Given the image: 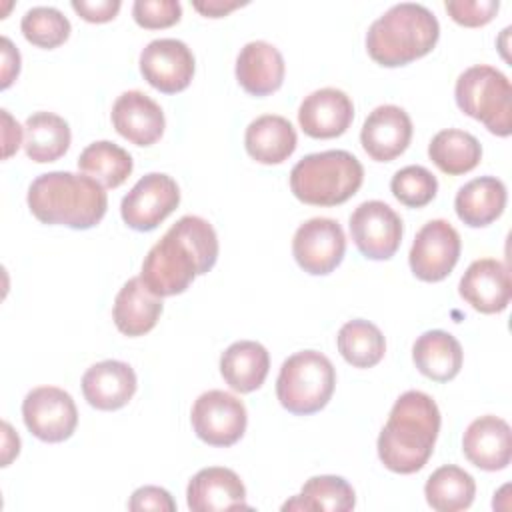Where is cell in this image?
I'll use <instances>...</instances> for the list:
<instances>
[{
	"label": "cell",
	"mask_w": 512,
	"mask_h": 512,
	"mask_svg": "<svg viewBox=\"0 0 512 512\" xmlns=\"http://www.w3.org/2000/svg\"><path fill=\"white\" fill-rule=\"evenodd\" d=\"M458 292L474 310L482 314L502 312L512 296L510 272L500 260H474L460 278Z\"/></svg>",
	"instance_id": "obj_16"
},
{
	"label": "cell",
	"mask_w": 512,
	"mask_h": 512,
	"mask_svg": "<svg viewBox=\"0 0 512 512\" xmlns=\"http://www.w3.org/2000/svg\"><path fill=\"white\" fill-rule=\"evenodd\" d=\"M460 248V234L448 220H430L414 236L408 254L410 270L424 282H440L454 270Z\"/></svg>",
	"instance_id": "obj_11"
},
{
	"label": "cell",
	"mask_w": 512,
	"mask_h": 512,
	"mask_svg": "<svg viewBox=\"0 0 512 512\" xmlns=\"http://www.w3.org/2000/svg\"><path fill=\"white\" fill-rule=\"evenodd\" d=\"M454 96L466 116L480 120L496 136H510L512 86L498 68L488 64L466 68L456 80Z\"/></svg>",
	"instance_id": "obj_7"
},
{
	"label": "cell",
	"mask_w": 512,
	"mask_h": 512,
	"mask_svg": "<svg viewBox=\"0 0 512 512\" xmlns=\"http://www.w3.org/2000/svg\"><path fill=\"white\" fill-rule=\"evenodd\" d=\"M136 372L122 360H102L92 364L82 376V394L96 410H118L136 392Z\"/></svg>",
	"instance_id": "obj_21"
},
{
	"label": "cell",
	"mask_w": 512,
	"mask_h": 512,
	"mask_svg": "<svg viewBox=\"0 0 512 512\" xmlns=\"http://www.w3.org/2000/svg\"><path fill=\"white\" fill-rule=\"evenodd\" d=\"M138 64L144 80L164 94L186 90L194 76V54L176 38H156L148 42L140 52Z\"/></svg>",
	"instance_id": "obj_14"
},
{
	"label": "cell",
	"mask_w": 512,
	"mask_h": 512,
	"mask_svg": "<svg viewBox=\"0 0 512 512\" xmlns=\"http://www.w3.org/2000/svg\"><path fill=\"white\" fill-rule=\"evenodd\" d=\"M334 386L336 370L328 356L316 350H300L282 362L276 396L288 412L308 416L330 402Z\"/></svg>",
	"instance_id": "obj_6"
},
{
	"label": "cell",
	"mask_w": 512,
	"mask_h": 512,
	"mask_svg": "<svg viewBox=\"0 0 512 512\" xmlns=\"http://www.w3.org/2000/svg\"><path fill=\"white\" fill-rule=\"evenodd\" d=\"M186 502L192 512L248 508L246 488L240 476L224 466H208L198 470L188 482Z\"/></svg>",
	"instance_id": "obj_19"
},
{
	"label": "cell",
	"mask_w": 512,
	"mask_h": 512,
	"mask_svg": "<svg viewBox=\"0 0 512 512\" xmlns=\"http://www.w3.org/2000/svg\"><path fill=\"white\" fill-rule=\"evenodd\" d=\"M390 190L394 198L404 206L422 208L434 200L438 192V180L428 168L412 164V166L400 168L392 176Z\"/></svg>",
	"instance_id": "obj_35"
},
{
	"label": "cell",
	"mask_w": 512,
	"mask_h": 512,
	"mask_svg": "<svg viewBox=\"0 0 512 512\" xmlns=\"http://www.w3.org/2000/svg\"><path fill=\"white\" fill-rule=\"evenodd\" d=\"M132 16L138 26L158 30L176 24L182 16V6L178 0H136Z\"/></svg>",
	"instance_id": "obj_36"
},
{
	"label": "cell",
	"mask_w": 512,
	"mask_h": 512,
	"mask_svg": "<svg viewBox=\"0 0 512 512\" xmlns=\"http://www.w3.org/2000/svg\"><path fill=\"white\" fill-rule=\"evenodd\" d=\"M2 430H4V456H2V466H8L10 460L14 456H18L20 452V438L18 434L10 428L8 422H2Z\"/></svg>",
	"instance_id": "obj_43"
},
{
	"label": "cell",
	"mask_w": 512,
	"mask_h": 512,
	"mask_svg": "<svg viewBox=\"0 0 512 512\" xmlns=\"http://www.w3.org/2000/svg\"><path fill=\"white\" fill-rule=\"evenodd\" d=\"M346 236L332 218H310L298 226L292 238V254L298 266L312 274H330L344 258Z\"/></svg>",
	"instance_id": "obj_13"
},
{
	"label": "cell",
	"mask_w": 512,
	"mask_h": 512,
	"mask_svg": "<svg viewBox=\"0 0 512 512\" xmlns=\"http://www.w3.org/2000/svg\"><path fill=\"white\" fill-rule=\"evenodd\" d=\"M444 6L456 24L476 28V26L488 24L496 16L500 2L498 0H446Z\"/></svg>",
	"instance_id": "obj_37"
},
{
	"label": "cell",
	"mask_w": 512,
	"mask_h": 512,
	"mask_svg": "<svg viewBox=\"0 0 512 512\" xmlns=\"http://www.w3.org/2000/svg\"><path fill=\"white\" fill-rule=\"evenodd\" d=\"M116 132L136 146H152L164 134V112L156 100L140 90L122 92L112 106Z\"/></svg>",
	"instance_id": "obj_18"
},
{
	"label": "cell",
	"mask_w": 512,
	"mask_h": 512,
	"mask_svg": "<svg viewBox=\"0 0 512 512\" xmlns=\"http://www.w3.org/2000/svg\"><path fill=\"white\" fill-rule=\"evenodd\" d=\"M24 38L38 48H56L70 36V20L54 6H34L20 22Z\"/></svg>",
	"instance_id": "obj_34"
},
{
	"label": "cell",
	"mask_w": 512,
	"mask_h": 512,
	"mask_svg": "<svg viewBox=\"0 0 512 512\" xmlns=\"http://www.w3.org/2000/svg\"><path fill=\"white\" fill-rule=\"evenodd\" d=\"M0 114H2V144H4L2 156L10 158L20 148V144H24L22 142V126L10 116L8 110L2 108Z\"/></svg>",
	"instance_id": "obj_40"
},
{
	"label": "cell",
	"mask_w": 512,
	"mask_h": 512,
	"mask_svg": "<svg viewBox=\"0 0 512 512\" xmlns=\"http://www.w3.org/2000/svg\"><path fill=\"white\" fill-rule=\"evenodd\" d=\"M78 168L104 188H118L132 174V156L110 140L88 144L78 156Z\"/></svg>",
	"instance_id": "obj_32"
},
{
	"label": "cell",
	"mask_w": 512,
	"mask_h": 512,
	"mask_svg": "<svg viewBox=\"0 0 512 512\" xmlns=\"http://www.w3.org/2000/svg\"><path fill=\"white\" fill-rule=\"evenodd\" d=\"M180 204L176 180L164 172L142 176L120 202V214L128 228L150 232L164 222Z\"/></svg>",
	"instance_id": "obj_9"
},
{
	"label": "cell",
	"mask_w": 512,
	"mask_h": 512,
	"mask_svg": "<svg viewBox=\"0 0 512 512\" xmlns=\"http://www.w3.org/2000/svg\"><path fill=\"white\" fill-rule=\"evenodd\" d=\"M270 370L268 350L254 340H238L220 356V374L224 382L240 394L258 390Z\"/></svg>",
	"instance_id": "obj_25"
},
{
	"label": "cell",
	"mask_w": 512,
	"mask_h": 512,
	"mask_svg": "<svg viewBox=\"0 0 512 512\" xmlns=\"http://www.w3.org/2000/svg\"><path fill=\"white\" fill-rule=\"evenodd\" d=\"M354 120V104L344 90L320 88L310 92L298 108V124L310 138L342 136Z\"/></svg>",
	"instance_id": "obj_17"
},
{
	"label": "cell",
	"mask_w": 512,
	"mask_h": 512,
	"mask_svg": "<svg viewBox=\"0 0 512 512\" xmlns=\"http://www.w3.org/2000/svg\"><path fill=\"white\" fill-rule=\"evenodd\" d=\"M22 418L38 440L56 444L74 434L78 410L66 390L58 386H38L24 396Z\"/></svg>",
	"instance_id": "obj_10"
},
{
	"label": "cell",
	"mask_w": 512,
	"mask_h": 512,
	"mask_svg": "<svg viewBox=\"0 0 512 512\" xmlns=\"http://www.w3.org/2000/svg\"><path fill=\"white\" fill-rule=\"evenodd\" d=\"M336 342L342 358L354 368H372L386 352V340L380 328L362 318L346 322L340 328Z\"/></svg>",
	"instance_id": "obj_33"
},
{
	"label": "cell",
	"mask_w": 512,
	"mask_h": 512,
	"mask_svg": "<svg viewBox=\"0 0 512 512\" xmlns=\"http://www.w3.org/2000/svg\"><path fill=\"white\" fill-rule=\"evenodd\" d=\"M2 88H8L20 72V52L14 48L10 38L2 36Z\"/></svg>",
	"instance_id": "obj_41"
},
{
	"label": "cell",
	"mask_w": 512,
	"mask_h": 512,
	"mask_svg": "<svg viewBox=\"0 0 512 512\" xmlns=\"http://www.w3.org/2000/svg\"><path fill=\"white\" fill-rule=\"evenodd\" d=\"M412 140V120L396 104L376 106L364 120L360 142L364 152L376 162H390L400 156Z\"/></svg>",
	"instance_id": "obj_15"
},
{
	"label": "cell",
	"mask_w": 512,
	"mask_h": 512,
	"mask_svg": "<svg viewBox=\"0 0 512 512\" xmlns=\"http://www.w3.org/2000/svg\"><path fill=\"white\" fill-rule=\"evenodd\" d=\"M218 260V236L200 216H182L148 250L140 278L146 288L164 298L182 294L196 276L206 274Z\"/></svg>",
	"instance_id": "obj_1"
},
{
	"label": "cell",
	"mask_w": 512,
	"mask_h": 512,
	"mask_svg": "<svg viewBox=\"0 0 512 512\" xmlns=\"http://www.w3.org/2000/svg\"><path fill=\"white\" fill-rule=\"evenodd\" d=\"M162 308V298L152 294L142 282V278L136 276L124 282V286L118 290L112 316L116 328L124 336L136 338L144 336L156 326Z\"/></svg>",
	"instance_id": "obj_23"
},
{
	"label": "cell",
	"mask_w": 512,
	"mask_h": 512,
	"mask_svg": "<svg viewBox=\"0 0 512 512\" xmlns=\"http://www.w3.org/2000/svg\"><path fill=\"white\" fill-rule=\"evenodd\" d=\"M356 506L354 488L342 476H312L302 486V492L282 504V510L300 512H348Z\"/></svg>",
	"instance_id": "obj_29"
},
{
	"label": "cell",
	"mask_w": 512,
	"mask_h": 512,
	"mask_svg": "<svg viewBox=\"0 0 512 512\" xmlns=\"http://www.w3.org/2000/svg\"><path fill=\"white\" fill-rule=\"evenodd\" d=\"M120 0H72L74 12L86 22H108L120 10Z\"/></svg>",
	"instance_id": "obj_39"
},
{
	"label": "cell",
	"mask_w": 512,
	"mask_h": 512,
	"mask_svg": "<svg viewBox=\"0 0 512 512\" xmlns=\"http://www.w3.org/2000/svg\"><path fill=\"white\" fill-rule=\"evenodd\" d=\"M284 58L266 40H252L242 46L236 58V80L252 96H268L284 82Z\"/></svg>",
	"instance_id": "obj_22"
},
{
	"label": "cell",
	"mask_w": 512,
	"mask_h": 512,
	"mask_svg": "<svg viewBox=\"0 0 512 512\" xmlns=\"http://www.w3.org/2000/svg\"><path fill=\"white\" fill-rule=\"evenodd\" d=\"M464 456L480 470L496 472L510 464L512 432L504 418L486 414L470 422L462 436Z\"/></svg>",
	"instance_id": "obj_20"
},
{
	"label": "cell",
	"mask_w": 512,
	"mask_h": 512,
	"mask_svg": "<svg viewBox=\"0 0 512 512\" xmlns=\"http://www.w3.org/2000/svg\"><path fill=\"white\" fill-rule=\"evenodd\" d=\"M476 494L474 478L460 466L446 464L436 468L426 484L424 496L430 508L438 512H460L470 508Z\"/></svg>",
	"instance_id": "obj_30"
},
{
	"label": "cell",
	"mask_w": 512,
	"mask_h": 512,
	"mask_svg": "<svg viewBox=\"0 0 512 512\" xmlns=\"http://www.w3.org/2000/svg\"><path fill=\"white\" fill-rule=\"evenodd\" d=\"M412 360L426 378L434 382H448L458 376L464 352L450 332L426 330L412 346Z\"/></svg>",
	"instance_id": "obj_27"
},
{
	"label": "cell",
	"mask_w": 512,
	"mask_h": 512,
	"mask_svg": "<svg viewBox=\"0 0 512 512\" xmlns=\"http://www.w3.org/2000/svg\"><path fill=\"white\" fill-rule=\"evenodd\" d=\"M298 136L290 120L278 114L254 118L244 134V146L250 158L260 164H280L296 150Z\"/></svg>",
	"instance_id": "obj_24"
},
{
	"label": "cell",
	"mask_w": 512,
	"mask_h": 512,
	"mask_svg": "<svg viewBox=\"0 0 512 512\" xmlns=\"http://www.w3.org/2000/svg\"><path fill=\"white\" fill-rule=\"evenodd\" d=\"M26 202L42 224L74 230L94 228L108 208V196L98 180L66 170L46 172L32 180Z\"/></svg>",
	"instance_id": "obj_3"
},
{
	"label": "cell",
	"mask_w": 512,
	"mask_h": 512,
	"mask_svg": "<svg viewBox=\"0 0 512 512\" xmlns=\"http://www.w3.org/2000/svg\"><path fill=\"white\" fill-rule=\"evenodd\" d=\"M128 510L144 512V510H158V512H174L176 502L172 500L170 492L160 486H142L132 492L128 500Z\"/></svg>",
	"instance_id": "obj_38"
},
{
	"label": "cell",
	"mask_w": 512,
	"mask_h": 512,
	"mask_svg": "<svg viewBox=\"0 0 512 512\" xmlns=\"http://www.w3.org/2000/svg\"><path fill=\"white\" fill-rule=\"evenodd\" d=\"M246 2H238V0H198L192 2L194 10H198L200 14L208 16V18H220L226 16L228 12L236 10L238 6H244Z\"/></svg>",
	"instance_id": "obj_42"
},
{
	"label": "cell",
	"mask_w": 512,
	"mask_h": 512,
	"mask_svg": "<svg viewBox=\"0 0 512 512\" xmlns=\"http://www.w3.org/2000/svg\"><path fill=\"white\" fill-rule=\"evenodd\" d=\"M402 220L382 200H366L350 214V236L362 256L388 260L402 242Z\"/></svg>",
	"instance_id": "obj_12"
},
{
	"label": "cell",
	"mask_w": 512,
	"mask_h": 512,
	"mask_svg": "<svg viewBox=\"0 0 512 512\" xmlns=\"http://www.w3.org/2000/svg\"><path fill=\"white\" fill-rule=\"evenodd\" d=\"M362 180L360 160L346 150L308 154L290 170L292 194L310 206H338L358 192Z\"/></svg>",
	"instance_id": "obj_5"
},
{
	"label": "cell",
	"mask_w": 512,
	"mask_h": 512,
	"mask_svg": "<svg viewBox=\"0 0 512 512\" xmlns=\"http://www.w3.org/2000/svg\"><path fill=\"white\" fill-rule=\"evenodd\" d=\"M192 428L196 436L210 446L236 444L248 424V412L240 398L224 390L202 392L190 412Z\"/></svg>",
	"instance_id": "obj_8"
},
{
	"label": "cell",
	"mask_w": 512,
	"mask_h": 512,
	"mask_svg": "<svg viewBox=\"0 0 512 512\" xmlns=\"http://www.w3.org/2000/svg\"><path fill=\"white\" fill-rule=\"evenodd\" d=\"M438 404L420 390H408L394 402L378 436V458L396 474L422 470L434 452L440 432Z\"/></svg>",
	"instance_id": "obj_2"
},
{
	"label": "cell",
	"mask_w": 512,
	"mask_h": 512,
	"mask_svg": "<svg viewBox=\"0 0 512 512\" xmlns=\"http://www.w3.org/2000/svg\"><path fill=\"white\" fill-rule=\"evenodd\" d=\"M72 134L68 122L54 112H34L24 124L26 156L38 164L54 162L66 154Z\"/></svg>",
	"instance_id": "obj_28"
},
{
	"label": "cell",
	"mask_w": 512,
	"mask_h": 512,
	"mask_svg": "<svg viewBox=\"0 0 512 512\" xmlns=\"http://www.w3.org/2000/svg\"><path fill=\"white\" fill-rule=\"evenodd\" d=\"M440 24L426 6L400 2L376 18L366 32V50L382 66H404L426 56L438 42Z\"/></svg>",
	"instance_id": "obj_4"
},
{
	"label": "cell",
	"mask_w": 512,
	"mask_h": 512,
	"mask_svg": "<svg viewBox=\"0 0 512 512\" xmlns=\"http://www.w3.org/2000/svg\"><path fill=\"white\" fill-rule=\"evenodd\" d=\"M428 156L444 174L460 176L478 166L482 158V146L470 132L446 128L430 140Z\"/></svg>",
	"instance_id": "obj_31"
},
{
	"label": "cell",
	"mask_w": 512,
	"mask_h": 512,
	"mask_svg": "<svg viewBox=\"0 0 512 512\" xmlns=\"http://www.w3.org/2000/svg\"><path fill=\"white\" fill-rule=\"evenodd\" d=\"M506 206V186L496 176H480L466 182L454 198L458 218L470 228L492 224Z\"/></svg>",
	"instance_id": "obj_26"
}]
</instances>
